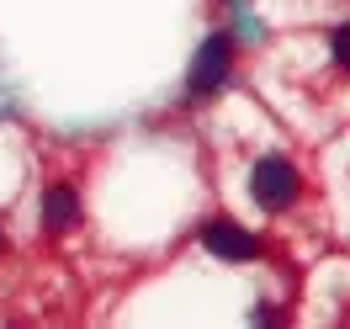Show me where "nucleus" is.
I'll return each instance as SVG.
<instances>
[{"label": "nucleus", "mask_w": 350, "mask_h": 329, "mask_svg": "<svg viewBox=\"0 0 350 329\" xmlns=\"http://www.w3.org/2000/svg\"><path fill=\"white\" fill-rule=\"evenodd\" d=\"M250 192L260 207H286V202L297 197V170L286 165L282 154H265L260 165H255V176H250Z\"/></svg>", "instance_id": "obj_1"}, {"label": "nucleus", "mask_w": 350, "mask_h": 329, "mask_svg": "<svg viewBox=\"0 0 350 329\" xmlns=\"http://www.w3.org/2000/svg\"><path fill=\"white\" fill-rule=\"evenodd\" d=\"M223 75H228V38H207L197 53V64H191V90L197 96H213L223 85Z\"/></svg>", "instance_id": "obj_2"}, {"label": "nucleus", "mask_w": 350, "mask_h": 329, "mask_svg": "<svg viewBox=\"0 0 350 329\" xmlns=\"http://www.w3.org/2000/svg\"><path fill=\"white\" fill-rule=\"evenodd\" d=\"M202 239H207V250H213V255H223V261H255V255H260L255 234H250V228H239V223H213Z\"/></svg>", "instance_id": "obj_3"}, {"label": "nucleus", "mask_w": 350, "mask_h": 329, "mask_svg": "<svg viewBox=\"0 0 350 329\" xmlns=\"http://www.w3.org/2000/svg\"><path fill=\"white\" fill-rule=\"evenodd\" d=\"M75 218H80L75 192H69V186H53V192H48V202H43V223H48V228H69Z\"/></svg>", "instance_id": "obj_4"}, {"label": "nucleus", "mask_w": 350, "mask_h": 329, "mask_svg": "<svg viewBox=\"0 0 350 329\" xmlns=\"http://www.w3.org/2000/svg\"><path fill=\"white\" fill-rule=\"evenodd\" d=\"M334 64L350 69V27H334Z\"/></svg>", "instance_id": "obj_5"}]
</instances>
